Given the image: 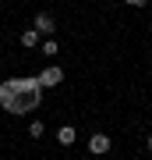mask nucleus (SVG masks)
Wrapping results in <instances>:
<instances>
[{"mask_svg": "<svg viewBox=\"0 0 152 160\" xmlns=\"http://www.w3.org/2000/svg\"><path fill=\"white\" fill-rule=\"evenodd\" d=\"M43 92L46 89L39 86V78H7V82H0V107L14 118L32 114L43 103Z\"/></svg>", "mask_w": 152, "mask_h": 160, "instance_id": "nucleus-1", "label": "nucleus"}, {"mask_svg": "<svg viewBox=\"0 0 152 160\" xmlns=\"http://www.w3.org/2000/svg\"><path fill=\"white\" fill-rule=\"evenodd\" d=\"M35 78H39V86H43V89H57V86L64 82V68H57V64H50V68H46V71H39Z\"/></svg>", "mask_w": 152, "mask_h": 160, "instance_id": "nucleus-2", "label": "nucleus"}, {"mask_svg": "<svg viewBox=\"0 0 152 160\" xmlns=\"http://www.w3.org/2000/svg\"><path fill=\"white\" fill-rule=\"evenodd\" d=\"M32 29L43 32V36H50V32H57V18H53L50 11H39V14H35V22H32Z\"/></svg>", "mask_w": 152, "mask_h": 160, "instance_id": "nucleus-3", "label": "nucleus"}, {"mask_svg": "<svg viewBox=\"0 0 152 160\" xmlns=\"http://www.w3.org/2000/svg\"><path fill=\"white\" fill-rule=\"evenodd\" d=\"M110 149V135H103V132H92V139H89V153L92 157H103Z\"/></svg>", "mask_w": 152, "mask_h": 160, "instance_id": "nucleus-4", "label": "nucleus"}, {"mask_svg": "<svg viewBox=\"0 0 152 160\" xmlns=\"http://www.w3.org/2000/svg\"><path fill=\"white\" fill-rule=\"evenodd\" d=\"M74 139H78V132H74L71 125L57 128V142H60V146H74Z\"/></svg>", "mask_w": 152, "mask_h": 160, "instance_id": "nucleus-5", "label": "nucleus"}, {"mask_svg": "<svg viewBox=\"0 0 152 160\" xmlns=\"http://www.w3.org/2000/svg\"><path fill=\"white\" fill-rule=\"evenodd\" d=\"M35 43H39V32H35V29H25V32H21V46H28V50H32Z\"/></svg>", "mask_w": 152, "mask_h": 160, "instance_id": "nucleus-6", "label": "nucleus"}, {"mask_svg": "<svg viewBox=\"0 0 152 160\" xmlns=\"http://www.w3.org/2000/svg\"><path fill=\"white\" fill-rule=\"evenodd\" d=\"M57 50H60L57 39H46V43H43V57H57Z\"/></svg>", "mask_w": 152, "mask_h": 160, "instance_id": "nucleus-7", "label": "nucleus"}, {"mask_svg": "<svg viewBox=\"0 0 152 160\" xmlns=\"http://www.w3.org/2000/svg\"><path fill=\"white\" fill-rule=\"evenodd\" d=\"M43 121H32V125H28V135H32V139H43Z\"/></svg>", "mask_w": 152, "mask_h": 160, "instance_id": "nucleus-8", "label": "nucleus"}, {"mask_svg": "<svg viewBox=\"0 0 152 160\" xmlns=\"http://www.w3.org/2000/svg\"><path fill=\"white\" fill-rule=\"evenodd\" d=\"M124 4H127V7H145L149 0H124Z\"/></svg>", "mask_w": 152, "mask_h": 160, "instance_id": "nucleus-9", "label": "nucleus"}, {"mask_svg": "<svg viewBox=\"0 0 152 160\" xmlns=\"http://www.w3.org/2000/svg\"><path fill=\"white\" fill-rule=\"evenodd\" d=\"M145 146H149V153H152V135H149V139H145Z\"/></svg>", "mask_w": 152, "mask_h": 160, "instance_id": "nucleus-10", "label": "nucleus"}, {"mask_svg": "<svg viewBox=\"0 0 152 160\" xmlns=\"http://www.w3.org/2000/svg\"><path fill=\"white\" fill-rule=\"evenodd\" d=\"M99 160H103V157H99Z\"/></svg>", "mask_w": 152, "mask_h": 160, "instance_id": "nucleus-11", "label": "nucleus"}]
</instances>
